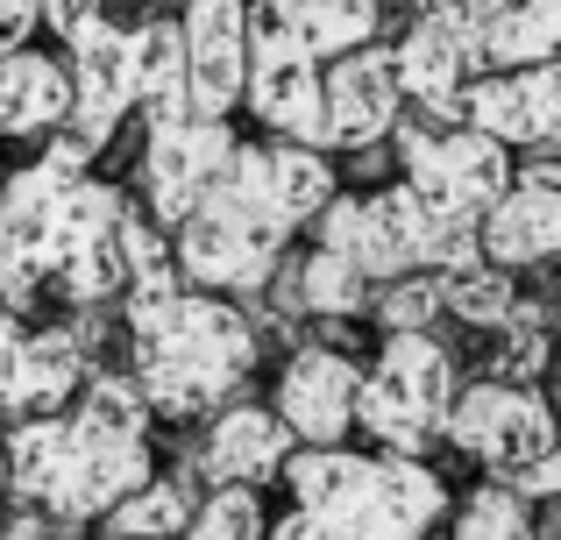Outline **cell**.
Returning a JSON list of instances; mask_svg holds the SVG:
<instances>
[{
	"label": "cell",
	"instance_id": "d6986e66",
	"mask_svg": "<svg viewBox=\"0 0 561 540\" xmlns=\"http://www.w3.org/2000/svg\"><path fill=\"white\" fill-rule=\"evenodd\" d=\"M299 434L277 405H228V413L206 427V476L214 484H263L299 456Z\"/></svg>",
	"mask_w": 561,
	"mask_h": 540
},
{
	"label": "cell",
	"instance_id": "4fadbf2b",
	"mask_svg": "<svg viewBox=\"0 0 561 540\" xmlns=\"http://www.w3.org/2000/svg\"><path fill=\"white\" fill-rule=\"evenodd\" d=\"M398 79H405V100L426 122L462 128L469 122V85L483 79V36L412 14L405 43H398Z\"/></svg>",
	"mask_w": 561,
	"mask_h": 540
},
{
	"label": "cell",
	"instance_id": "cb8c5ba5",
	"mask_svg": "<svg viewBox=\"0 0 561 540\" xmlns=\"http://www.w3.org/2000/svg\"><path fill=\"white\" fill-rule=\"evenodd\" d=\"M299 291H306V320H363L377 306V277L342 250L299 256Z\"/></svg>",
	"mask_w": 561,
	"mask_h": 540
},
{
	"label": "cell",
	"instance_id": "4316f807",
	"mask_svg": "<svg viewBox=\"0 0 561 540\" xmlns=\"http://www.w3.org/2000/svg\"><path fill=\"white\" fill-rule=\"evenodd\" d=\"M440 313H448V271H412L398 285H377V306H370L383 334H434Z\"/></svg>",
	"mask_w": 561,
	"mask_h": 540
},
{
	"label": "cell",
	"instance_id": "d6a6232c",
	"mask_svg": "<svg viewBox=\"0 0 561 540\" xmlns=\"http://www.w3.org/2000/svg\"><path fill=\"white\" fill-rule=\"evenodd\" d=\"M512 491H526V498H561V448L548 462H534L526 476H512Z\"/></svg>",
	"mask_w": 561,
	"mask_h": 540
},
{
	"label": "cell",
	"instance_id": "7402d4cb",
	"mask_svg": "<svg viewBox=\"0 0 561 540\" xmlns=\"http://www.w3.org/2000/svg\"><path fill=\"white\" fill-rule=\"evenodd\" d=\"M136 71H142V122H185L192 114V43L185 22L157 14L136 28Z\"/></svg>",
	"mask_w": 561,
	"mask_h": 540
},
{
	"label": "cell",
	"instance_id": "603a6c76",
	"mask_svg": "<svg viewBox=\"0 0 561 540\" xmlns=\"http://www.w3.org/2000/svg\"><path fill=\"white\" fill-rule=\"evenodd\" d=\"M561 57V0H512L483 28V71H534Z\"/></svg>",
	"mask_w": 561,
	"mask_h": 540
},
{
	"label": "cell",
	"instance_id": "74e56055",
	"mask_svg": "<svg viewBox=\"0 0 561 540\" xmlns=\"http://www.w3.org/2000/svg\"><path fill=\"white\" fill-rule=\"evenodd\" d=\"M0 207H8V185H0Z\"/></svg>",
	"mask_w": 561,
	"mask_h": 540
},
{
	"label": "cell",
	"instance_id": "8fae6325",
	"mask_svg": "<svg viewBox=\"0 0 561 540\" xmlns=\"http://www.w3.org/2000/svg\"><path fill=\"white\" fill-rule=\"evenodd\" d=\"M71 50V79H79V107H71V128H79L93 150H114L128 114H142V71H136V28L107 22V14H85L65 36Z\"/></svg>",
	"mask_w": 561,
	"mask_h": 540
},
{
	"label": "cell",
	"instance_id": "3957f363",
	"mask_svg": "<svg viewBox=\"0 0 561 540\" xmlns=\"http://www.w3.org/2000/svg\"><path fill=\"white\" fill-rule=\"evenodd\" d=\"M291 519L271 540H426L448 491L420 456H356V448H299L285 462Z\"/></svg>",
	"mask_w": 561,
	"mask_h": 540
},
{
	"label": "cell",
	"instance_id": "44dd1931",
	"mask_svg": "<svg viewBox=\"0 0 561 540\" xmlns=\"http://www.w3.org/2000/svg\"><path fill=\"white\" fill-rule=\"evenodd\" d=\"M128 199H122V185H107V179H93V171H85V179H71L65 185V199H57V214H50V242H43V271H71L79 264L85 250H93V242H107L114 228L128 221Z\"/></svg>",
	"mask_w": 561,
	"mask_h": 540
},
{
	"label": "cell",
	"instance_id": "d590c367",
	"mask_svg": "<svg viewBox=\"0 0 561 540\" xmlns=\"http://www.w3.org/2000/svg\"><path fill=\"white\" fill-rule=\"evenodd\" d=\"M548 399H554V413H561V370H554V384H548Z\"/></svg>",
	"mask_w": 561,
	"mask_h": 540
},
{
	"label": "cell",
	"instance_id": "5b68a950",
	"mask_svg": "<svg viewBox=\"0 0 561 540\" xmlns=\"http://www.w3.org/2000/svg\"><path fill=\"white\" fill-rule=\"evenodd\" d=\"M249 114L285 142L328 150V57L299 0H249Z\"/></svg>",
	"mask_w": 561,
	"mask_h": 540
},
{
	"label": "cell",
	"instance_id": "836d02e7",
	"mask_svg": "<svg viewBox=\"0 0 561 540\" xmlns=\"http://www.w3.org/2000/svg\"><path fill=\"white\" fill-rule=\"evenodd\" d=\"M22 342H28V328H22L14 313H0V391H8L14 363H22Z\"/></svg>",
	"mask_w": 561,
	"mask_h": 540
},
{
	"label": "cell",
	"instance_id": "2e32d148",
	"mask_svg": "<svg viewBox=\"0 0 561 540\" xmlns=\"http://www.w3.org/2000/svg\"><path fill=\"white\" fill-rule=\"evenodd\" d=\"M185 43H192V114L228 122L234 107H249V0H192Z\"/></svg>",
	"mask_w": 561,
	"mask_h": 540
},
{
	"label": "cell",
	"instance_id": "30bf717a",
	"mask_svg": "<svg viewBox=\"0 0 561 540\" xmlns=\"http://www.w3.org/2000/svg\"><path fill=\"white\" fill-rule=\"evenodd\" d=\"M234 157H242V142H234L228 122H199V114L157 122L150 142H142V171H136L142 199H150V221L185 228L214 199V185L234 171Z\"/></svg>",
	"mask_w": 561,
	"mask_h": 540
},
{
	"label": "cell",
	"instance_id": "1f68e13d",
	"mask_svg": "<svg viewBox=\"0 0 561 540\" xmlns=\"http://www.w3.org/2000/svg\"><path fill=\"white\" fill-rule=\"evenodd\" d=\"M28 8H36V22L50 28V36H71L85 14H100V0H28Z\"/></svg>",
	"mask_w": 561,
	"mask_h": 540
},
{
	"label": "cell",
	"instance_id": "9c48e42d",
	"mask_svg": "<svg viewBox=\"0 0 561 540\" xmlns=\"http://www.w3.org/2000/svg\"><path fill=\"white\" fill-rule=\"evenodd\" d=\"M448 441L462 456H477L491 476H526L534 462H548L561 448V413L548 391L534 384H505V377H483V384H462L448 420Z\"/></svg>",
	"mask_w": 561,
	"mask_h": 540
},
{
	"label": "cell",
	"instance_id": "4dcf8cb0",
	"mask_svg": "<svg viewBox=\"0 0 561 540\" xmlns=\"http://www.w3.org/2000/svg\"><path fill=\"white\" fill-rule=\"evenodd\" d=\"M36 8H28V0H0V57L8 50H28V36H36Z\"/></svg>",
	"mask_w": 561,
	"mask_h": 540
},
{
	"label": "cell",
	"instance_id": "e0dca14e",
	"mask_svg": "<svg viewBox=\"0 0 561 540\" xmlns=\"http://www.w3.org/2000/svg\"><path fill=\"white\" fill-rule=\"evenodd\" d=\"M469 128L512 142V150L561 157V57L534 71H483L469 85Z\"/></svg>",
	"mask_w": 561,
	"mask_h": 540
},
{
	"label": "cell",
	"instance_id": "7c38bea8",
	"mask_svg": "<svg viewBox=\"0 0 561 540\" xmlns=\"http://www.w3.org/2000/svg\"><path fill=\"white\" fill-rule=\"evenodd\" d=\"M363 363L342 348H291L277 370V413L306 448H342L363 427Z\"/></svg>",
	"mask_w": 561,
	"mask_h": 540
},
{
	"label": "cell",
	"instance_id": "9a60e30c",
	"mask_svg": "<svg viewBox=\"0 0 561 540\" xmlns=\"http://www.w3.org/2000/svg\"><path fill=\"white\" fill-rule=\"evenodd\" d=\"M483 256L505 271H540L561 256V157L519 164L512 193L483 214Z\"/></svg>",
	"mask_w": 561,
	"mask_h": 540
},
{
	"label": "cell",
	"instance_id": "ac0fdd59",
	"mask_svg": "<svg viewBox=\"0 0 561 540\" xmlns=\"http://www.w3.org/2000/svg\"><path fill=\"white\" fill-rule=\"evenodd\" d=\"M85 384H93V356H85V342L71 328H43V334L22 342V363H14L8 391H0V413L50 420V413H65Z\"/></svg>",
	"mask_w": 561,
	"mask_h": 540
},
{
	"label": "cell",
	"instance_id": "6da1fadb",
	"mask_svg": "<svg viewBox=\"0 0 561 540\" xmlns=\"http://www.w3.org/2000/svg\"><path fill=\"white\" fill-rule=\"evenodd\" d=\"M150 391L136 370H93L71 413L22 420L8 434L14 491L57 519H100L122 498H136L150 476Z\"/></svg>",
	"mask_w": 561,
	"mask_h": 540
},
{
	"label": "cell",
	"instance_id": "83f0119b",
	"mask_svg": "<svg viewBox=\"0 0 561 540\" xmlns=\"http://www.w3.org/2000/svg\"><path fill=\"white\" fill-rule=\"evenodd\" d=\"M299 14H306V36H313V50L328 65L363 50V43H377V28H383V0H299Z\"/></svg>",
	"mask_w": 561,
	"mask_h": 540
},
{
	"label": "cell",
	"instance_id": "5bb4252c",
	"mask_svg": "<svg viewBox=\"0 0 561 540\" xmlns=\"http://www.w3.org/2000/svg\"><path fill=\"white\" fill-rule=\"evenodd\" d=\"M398 107H405V79H398V50L363 43V50L328 65V150H370L391 142Z\"/></svg>",
	"mask_w": 561,
	"mask_h": 540
},
{
	"label": "cell",
	"instance_id": "f1b7e54d",
	"mask_svg": "<svg viewBox=\"0 0 561 540\" xmlns=\"http://www.w3.org/2000/svg\"><path fill=\"white\" fill-rule=\"evenodd\" d=\"M455 540H534L526 491H512L505 476H491L483 491H469V505L455 513Z\"/></svg>",
	"mask_w": 561,
	"mask_h": 540
},
{
	"label": "cell",
	"instance_id": "52a82bcc",
	"mask_svg": "<svg viewBox=\"0 0 561 540\" xmlns=\"http://www.w3.org/2000/svg\"><path fill=\"white\" fill-rule=\"evenodd\" d=\"M285 242H291L285 221H271L234 179H220L214 199L179 228V264L185 285L249 299V291H271V277L285 271Z\"/></svg>",
	"mask_w": 561,
	"mask_h": 540
},
{
	"label": "cell",
	"instance_id": "484cf974",
	"mask_svg": "<svg viewBox=\"0 0 561 540\" xmlns=\"http://www.w3.org/2000/svg\"><path fill=\"white\" fill-rule=\"evenodd\" d=\"M448 320H462V328H477V334L512 328V320H519L512 271H505V264H477V271L448 277Z\"/></svg>",
	"mask_w": 561,
	"mask_h": 540
},
{
	"label": "cell",
	"instance_id": "f35d334b",
	"mask_svg": "<svg viewBox=\"0 0 561 540\" xmlns=\"http://www.w3.org/2000/svg\"><path fill=\"white\" fill-rule=\"evenodd\" d=\"M554 334H561V313H554Z\"/></svg>",
	"mask_w": 561,
	"mask_h": 540
},
{
	"label": "cell",
	"instance_id": "e575fe53",
	"mask_svg": "<svg viewBox=\"0 0 561 540\" xmlns=\"http://www.w3.org/2000/svg\"><path fill=\"white\" fill-rule=\"evenodd\" d=\"M14 484V462H8V448H0V491H8Z\"/></svg>",
	"mask_w": 561,
	"mask_h": 540
},
{
	"label": "cell",
	"instance_id": "277c9868",
	"mask_svg": "<svg viewBox=\"0 0 561 540\" xmlns=\"http://www.w3.org/2000/svg\"><path fill=\"white\" fill-rule=\"evenodd\" d=\"M313 228H320V250L356 256L377 285H398V277H412V271L462 277V271L491 264V256H483V221H440V214L412 193V179L377 185V193H334Z\"/></svg>",
	"mask_w": 561,
	"mask_h": 540
},
{
	"label": "cell",
	"instance_id": "8d00e7d4",
	"mask_svg": "<svg viewBox=\"0 0 561 540\" xmlns=\"http://www.w3.org/2000/svg\"><path fill=\"white\" fill-rule=\"evenodd\" d=\"M548 540H561V519H554V527H548Z\"/></svg>",
	"mask_w": 561,
	"mask_h": 540
},
{
	"label": "cell",
	"instance_id": "ab89813d",
	"mask_svg": "<svg viewBox=\"0 0 561 540\" xmlns=\"http://www.w3.org/2000/svg\"><path fill=\"white\" fill-rule=\"evenodd\" d=\"M122 8H136V0H122Z\"/></svg>",
	"mask_w": 561,
	"mask_h": 540
},
{
	"label": "cell",
	"instance_id": "ffe728a7",
	"mask_svg": "<svg viewBox=\"0 0 561 540\" xmlns=\"http://www.w3.org/2000/svg\"><path fill=\"white\" fill-rule=\"evenodd\" d=\"M71 107H79L71 65L43 50L0 57V136H57V128H71Z\"/></svg>",
	"mask_w": 561,
	"mask_h": 540
},
{
	"label": "cell",
	"instance_id": "f546056e",
	"mask_svg": "<svg viewBox=\"0 0 561 540\" xmlns=\"http://www.w3.org/2000/svg\"><path fill=\"white\" fill-rule=\"evenodd\" d=\"M185 540H263V505H256V484H220L214 498L199 505V519L185 527Z\"/></svg>",
	"mask_w": 561,
	"mask_h": 540
},
{
	"label": "cell",
	"instance_id": "ba28073f",
	"mask_svg": "<svg viewBox=\"0 0 561 540\" xmlns=\"http://www.w3.org/2000/svg\"><path fill=\"white\" fill-rule=\"evenodd\" d=\"M398 171L412 179V193L440 214V221H483L497 199L512 193V142L483 136V128H426V122H398Z\"/></svg>",
	"mask_w": 561,
	"mask_h": 540
},
{
	"label": "cell",
	"instance_id": "7a4b0ae2",
	"mask_svg": "<svg viewBox=\"0 0 561 540\" xmlns=\"http://www.w3.org/2000/svg\"><path fill=\"white\" fill-rule=\"evenodd\" d=\"M128 370L142 377L157 413H228L242 377L256 370V328L234 313L228 291H171V299H128Z\"/></svg>",
	"mask_w": 561,
	"mask_h": 540
},
{
	"label": "cell",
	"instance_id": "d4e9b609",
	"mask_svg": "<svg viewBox=\"0 0 561 540\" xmlns=\"http://www.w3.org/2000/svg\"><path fill=\"white\" fill-rule=\"evenodd\" d=\"M192 519H199V491H192L185 476H157V484L136 491V498L114 505L107 533L114 540H171V533H185Z\"/></svg>",
	"mask_w": 561,
	"mask_h": 540
},
{
	"label": "cell",
	"instance_id": "8992f818",
	"mask_svg": "<svg viewBox=\"0 0 561 540\" xmlns=\"http://www.w3.org/2000/svg\"><path fill=\"white\" fill-rule=\"evenodd\" d=\"M455 399H462V377L434 334H383L363 377V434L383 456H426L448 434Z\"/></svg>",
	"mask_w": 561,
	"mask_h": 540
}]
</instances>
